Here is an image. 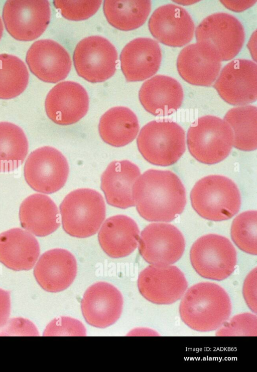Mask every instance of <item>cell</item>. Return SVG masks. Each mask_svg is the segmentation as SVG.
<instances>
[{
	"label": "cell",
	"mask_w": 257,
	"mask_h": 372,
	"mask_svg": "<svg viewBox=\"0 0 257 372\" xmlns=\"http://www.w3.org/2000/svg\"><path fill=\"white\" fill-rule=\"evenodd\" d=\"M139 97L148 112L155 116H165L171 114L181 107L183 91L175 79L158 75L143 84Z\"/></svg>",
	"instance_id": "22"
},
{
	"label": "cell",
	"mask_w": 257,
	"mask_h": 372,
	"mask_svg": "<svg viewBox=\"0 0 257 372\" xmlns=\"http://www.w3.org/2000/svg\"><path fill=\"white\" fill-rule=\"evenodd\" d=\"M213 87L227 103L244 106L257 99V65L252 61L237 59L226 65Z\"/></svg>",
	"instance_id": "12"
},
{
	"label": "cell",
	"mask_w": 257,
	"mask_h": 372,
	"mask_svg": "<svg viewBox=\"0 0 257 372\" xmlns=\"http://www.w3.org/2000/svg\"><path fill=\"white\" fill-rule=\"evenodd\" d=\"M230 298L220 286L199 283L186 291L179 306L182 321L190 328L206 332L219 328L230 316Z\"/></svg>",
	"instance_id": "2"
},
{
	"label": "cell",
	"mask_w": 257,
	"mask_h": 372,
	"mask_svg": "<svg viewBox=\"0 0 257 372\" xmlns=\"http://www.w3.org/2000/svg\"><path fill=\"white\" fill-rule=\"evenodd\" d=\"M223 120L231 127L233 136V146L243 151L257 148V108L244 105L231 108Z\"/></svg>",
	"instance_id": "29"
},
{
	"label": "cell",
	"mask_w": 257,
	"mask_h": 372,
	"mask_svg": "<svg viewBox=\"0 0 257 372\" xmlns=\"http://www.w3.org/2000/svg\"><path fill=\"white\" fill-rule=\"evenodd\" d=\"M10 309L9 292L0 289V328L7 323L10 315Z\"/></svg>",
	"instance_id": "37"
},
{
	"label": "cell",
	"mask_w": 257,
	"mask_h": 372,
	"mask_svg": "<svg viewBox=\"0 0 257 372\" xmlns=\"http://www.w3.org/2000/svg\"><path fill=\"white\" fill-rule=\"evenodd\" d=\"M254 34H255V33H254ZM251 40H252V41L251 42V41H249V42H248V44H249V45H248V48L249 49V50H250V51H251V50H252V52H251V53H252V54H253L252 57L253 58V54H254V60H255V61H256V54H255V53H254V52L255 53H256V52H255V51H254V52H253V50H253V43H254V41H256V34H255V35H254H254H252V37H251Z\"/></svg>",
	"instance_id": "39"
},
{
	"label": "cell",
	"mask_w": 257,
	"mask_h": 372,
	"mask_svg": "<svg viewBox=\"0 0 257 372\" xmlns=\"http://www.w3.org/2000/svg\"><path fill=\"white\" fill-rule=\"evenodd\" d=\"M233 143L232 129L224 120L214 116L199 118L188 129L187 144L191 154L198 161L217 163L229 154Z\"/></svg>",
	"instance_id": "5"
},
{
	"label": "cell",
	"mask_w": 257,
	"mask_h": 372,
	"mask_svg": "<svg viewBox=\"0 0 257 372\" xmlns=\"http://www.w3.org/2000/svg\"><path fill=\"white\" fill-rule=\"evenodd\" d=\"M123 298L113 285L99 282L89 287L81 302V308L85 321L89 325L105 328L114 323L120 317Z\"/></svg>",
	"instance_id": "18"
},
{
	"label": "cell",
	"mask_w": 257,
	"mask_h": 372,
	"mask_svg": "<svg viewBox=\"0 0 257 372\" xmlns=\"http://www.w3.org/2000/svg\"><path fill=\"white\" fill-rule=\"evenodd\" d=\"M227 8L235 12H241L251 7L256 1H221Z\"/></svg>",
	"instance_id": "38"
},
{
	"label": "cell",
	"mask_w": 257,
	"mask_h": 372,
	"mask_svg": "<svg viewBox=\"0 0 257 372\" xmlns=\"http://www.w3.org/2000/svg\"><path fill=\"white\" fill-rule=\"evenodd\" d=\"M139 229L136 223L124 215L107 219L98 234L99 244L109 257L118 258L128 256L137 247Z\"/></svg>",
	"instance_id": "24"
},
{
	"label": "cell",
	"mask_w": 257,
	"mask_h": 372,
	"mask_svg": "<svg viewBox=\"0 0 257 372\" xmlns=\"http://www.w3.org/2000/svg\"><path fill=\"white\" fill-rule=\"evenodd\" d=\"M77 262L68 251L54 249L43 254L34 270L36 281L45 290L58 292L72 283L77 274Z\"/></svg>",
	"instance_id": "21"
},
{
	"label": "cell",
	"mask_w": 257,
	"mask_h": 372,
	"mask_svg": "<svg viewBox=\"0 0 257 372\" xmlns=\"http://www.w3.org/2000/svg\"><path fill=\"white\" fill-rule=\"evenodd\" d=\"M22 227L38 237H45L60 226L59 212L54 202L47 196L35 194L22 203L19 210Z\"/></svg>",
	"instance_id": "26"
},
{
	"label": "cell",
	"mask_w": 257,
	"mask_h": 372,
	"mask_svg": "<svg viewBox=\"0 0 257 372\" xmlns=\"http://www.w3.org/2000/svg\"><path fill=\"white\" fill-rule=\"evenodd\" d=\"M28 141L23 130L8 122H0V172H10L23 163Z\"/></svg>",
	"instance_id": "30"
},
{
	"label": "cell",
	"mask_w": 257,
	"mask_h": 372,
	"mask_svg": "<svg viewBox=\"0 0 257 372\" xmlns=\"http://www.w3.org/2000/svg\"><path fill=\"white\" fill-rule=\"evenodd\" d=\"M140 255L152 265L165 266L175 263L182 257L185 239L175 226L166 223H152L141 233L139 240Z\"/></svg>",
	"instance_id": "11"
},
{
	"label": "cell",
	"mask_w": 257,
	"mask_h": 372,
	"mask_svg": "<svg viewBox=\"0 0 257 372\" xmlns=\"http://www.w3.org/2000/svg\"><path fill=\"white\" fill-rule=\"evenodd\" d=\"M46 0H10L4 7L3 18L8 32L15 39L30 41L40 37L50 20Z\"/></svg>",
	"instance_id": "9"
},
{
	"label": "cell",
	"mask_w": 257,
	"mask_h": 372,
	"mask_svg": "<svg viewBox=\"0 0 257 372\" xmlns=\"http://www.w3.org/2000/svg\"><path fill=\"white\" fill-rule=\"evenodd\" d=\"M138 286L141 295L157 304H170L179 300L188 283L183 272L173 265H151L141 272Z\"/></svg>",
	"instance_id": "14"
},
{
	"label": "cell",
	"mask_w": 257,
	"mask_h": 372,
	"mask_svg": "<svg viewBox=\"0 0 257 372\" xmlns=\"http://www.w3.org/2000/svg\"><path fill=\"white\" fill-rule=\"evenodd\" d=\"M140 152L149 162L160 166L176 163L185 150V133L177 123L151 121L141 129L137 139Z\"/></svg>",
	"instance_id": "6"
},
{
	"label": "cell",
	"mask_w": 257,
	"mask_h": 372,
	"mask_svg": "<svg viewBox=\"0 0 257 372\" xmlns=\"http://www.w3.org/2000/svg\"><path fill=\"white\" fill-rule=\"evenodd\" d=\"M197 42H205L217 50L221 61L235 57L245 40V32L235 17L224 13L212 14L205 18L195 32Z\"/></svg>",
	"instance_id": "13"
},
{
	"label": "cell",
	"mask_w": 257,
	"mask_h": 372,
	"mask_svg": "<svg viewBox=\"0 0 257 372\" xmlns=\"http://www.w3.org/2000/svg\"><path fill=\"white\" fill-rule=\"evenodd\" d=\"M161 59V50L157 41L138 38L123 48L120 55L121 69L127 82L143 81L157 73Z\"/></svg>",
	"instance_id": "20"
},
{
	"label": "cell",
	"mask_w": 257,
	"mask_h": 372,
	"mask_svg": "<svg viewBox=\"0 0 257 372\" xmlns=\"http://www.w3.org/2000/svg\"><path fill=\"white\" fill-rule=\"evenodd\" d=\"M40 254L37 239L29 233L14 228L0 234V262L15 271L33 268Z\"/></svg>",
	"instance_id": "25"
},
{
	"label": "cell",
	"mask_w": 257,
	"mask_h": 372,
	"mask_svg": "<svg viewBox=\"0 0 257 372\" xmlns=\"http://www.w3.org/2000/svg\"><path fill=\"white\" fill-rule=\"evenodd\" d=\"M45 107L48 117L54 123L70 125L86 115L89 107V98L86 90L79 83L62 82L49 91Z\"/></svg>",
	"instance_id": "16"
},
{
	"label": "cell",
	"mask_w": 257,
	"mask_h": 372,
	"mask_svg": "<svg viewBox=\"0 0 257 372\" xmlns=\"http://www.w3.org/2000/svg\"><path fill=\"white\" fill-rule=\"evenodd\" d=\"M221 60L210 43L199 42L190 44L180 52L177 68L180 76L193 85L209 86L216 80Z\"/></svg>",
	"instance_id": "15"
},
{
	"label": "cell",
	"mask_w": 257,
	"mask_h": 372,
	"mask_svg": "<svg viewBox=\"0 0 257 372\" xmlns=\"http://www.w3.org/2000/svg\"><path fill=\"white\" fill-rule=\"evenodd\" d=\"M45 334L46 335L85 336L86 329L77 319L61 317L53 320L48 325Z\"/></svg>",
	"instance_id": "35"
},
{
	"label": "cell",
	"mask_w": 257,
	"mask_h": 372,
	"mask_svg": "<svg viewBox=\"0 0 257 372\" xmlns=\"http://www.w3.org/2000/svg\"><path fill=\"white\" fill-rule=\"evenodd\" d=\"M3 30H4L3 24V23H2V19H1V18L0 17V40H1V39L2 38V35H3Z\"/></svg>",
	"instance_id": "40"
},
{
	"label": "cell",
	"mask_w": 257,
	"mask_h": 372,
	"mask_svg": "<svg viewBox=\"0 0 257 372\" xmlns=\"http://www.w3.org/2000/svg\"><path fill=\"white\" fill-rule=\"evenodd\" d=\"M132 196L140 215L150 222L173 221L182 213L186 203L183 183L170 170H147L133 184Z\"/></svg>",
	"instance_id": "1"
},
{
	"label": "cell",
	"mask_w": 257,
	"mask_h": 372,
	"mask_svg": "<svg viewBox=\"0 0 257 372\" xmlns=\"http://www.w3.org/2000/svg\"><path fill=\"white\" fill-rule=\"evenodd\" d=\"M105 212L102 196L90 189L70 192L60 205L64 230L77 238H86L96 234L104 220Z\"/></svg>",
	"instance_id": "4"
},
{
	"label": "cell",
	"mask_w": 257,
	"mask_h": 372,
	"mask_svg": "<svg viewBox=\"0 0 257 372\" xmlns=\"http://www.w3.org/2000/svg\"><path fill=\"white\" fill-rule=\"evenodd\" d=\"M26 60L31 72L41 80L55 83L64 80L71 67L67 51L57 42L49 40L35 42L29 49Z\"/></svg>",
	"instance_id": "19"
},
{
	"label": "cell",
	"mask_w": 257,
	"mask_h": 372,
	"mask_svg": "<svg viewBox=\"0 0 257 372\" xmlns=\"http://www.w3.org/2000/svg\"><path fill=\"white\" fill-rule=\"evenodd\" d=\"M216 335L220 336H256V316L250 313L235 315L218 329Z\"/></svg>",
	"instance_id": "34"
},
{
	"label": "cell",
	"mask_w": 257,
	"mask_h": 372,
	"mask_svg": "<svg viewBox=\"0 0 257 372\" xmlns=\"http://www.w3.org/2000/svg\"><path fill=\"white\" fill-rule=\"evenodd\" d=\"M53 3L65 18L77 21L93 16L99 8L101 1H54Z\"/></svg>",
	"instance_id": "33"
},
{
	"label": "cell",
	"mask_w": 257,
	"mask_h": 372,
	"mask_svg": "<svg viewBox=\"0 0 257 372\" xmlns=\"http://www.w3.org/2000/svg\"><path fill=\"white\" fill-rule=\"evenodd\" d=\"M99 135L106 143L121 147L131 143L136 137L139 124L136 114L125 107H115L101 116L99 125Z\"/></svg>",
	"instance_id": "27"
},
{
	"label": "cell",
	"mask_w": 257,
	"mask_h": 372,
	"mask_svg": "<svg viewBox=\"0 0 257 372\" xmlns=\"http://www.w3.org/2000/svg\"><path fill=\"white\" fill-rule=\"evenodd\" d=\"M243 295L249 309L256 313V268L251 270L246 277L243 286Z\"/></svg>",
	"instance_id": "36"
},
{
	"label": "cell",
	"mask_w": 257,
	"mask_h": 372,
	"mask_svg": "<svg viewBox=\"0 0 257 372\" xmlns=\"http://www.w3.org/2000/svg\"><path fill=\"white\" fill-rule=\"evenodd\" d=\"M257 212L248 211L242 213L233 220L231 236L235 244L242 251L256 255Z\"/></svg>",
	"instance_id": "32"
},
{
	"label": "cell",
	"mask_w": 257,
	"mask_h": 372,
	"mask_svg": "<svg viewBox=\"0 0 257 372\" xmlns=\"http://www.w3.org/2000/svg\"><path fill=\"white\" fill-rule=\"evenodd\" d=\"M151 2L141 1H108L103 3V12L108 23L122 31L136 29L146 22Z\"/></svg>",
	"instance_id": "28"
},
{
	"label": "cell",
	"mask_w": 257,
	"mask_h": 372,
	"mask_svg": "<svg viewBox=\"0 0 257 372\" xmlns=\"http://www.w3.org/2000/svg\"><path fill=\"white\" fill-rule=\"evenodd\" d=\"M153 36L167 46L180 47L193 37L195 26L189 14L173 4L162 6L151 15L148 23Z\"/></svg>",
	"instance_id": "17"
},
{
	"label": "cell",
	"mask_w": 257,
	"mask_h": 372,
	"mask_svg": "<svg viewBox=\"0 0 257 372\" xmlns=\"http://www.w3.org/2000/svg\"><path fill=\"white\" fill-rule=\"evenodd\" d=\"M140 174L139 168L128 160L109 163L101 177V189L107 203L120 209L135 206L132 189Z\"/></svg>",
	"instance_id": "23"
},
{
	"label": "cell",
	"mask_w": 257,
	"mask_h": 372,
	"mask_svg": "<svg viewBox=\"0 0 257 372\" xmlns=\"http://www.w3.org/2000/svg\"><path fill=\"white\" fill-rule=\"evenodd\" d=\"M73 59L79 76L91 83L102 82L114 74L117 53L108 40L93 36L85 38L78 43Z\"/></svg>",
	"instance_id": "10"
},
{
	"label": "cell",
	"mask_w": 257,
	"mask_h": 372,
	"mask_svg": "<svg viewBox=\"0 0 257 372\" xmlns=\"http://www.w3.org/2000/svg\"><path fill=\"white\" fill-rule=\"evenodd\" d=\"M26 181L35 191L50 194L61 189L66 182L69 166L57 149L44 146L31 152L24 165Z\"/></svg>",
	"instance_id": "8"
},
{
	"label": "cell",
	"mask_w": 257,
	"mask_h": 372,
	"mask_svg": "<svg viewBox=\"0 0 257 372\" xmlns=\"http://www.w3.org/2000/svg\"><path fill=\"white\" fill-rule=\"evenodd\" d=\"M191 264L203 278L222 280L234 271L236 263V250L226 238L208 234L197 239L190 252Z\"/></svg>",
	"instance_id": "7"
},
{
	"label": "cell",
	"mask_w": 257,
	"mask_h": 372,
	"mask_svg": "<svg viewBox=\"0 0 257 372\" xmlns=\"http://www.w3.org/2000/svg\"><path fill=\"white\" fill-rule=\"evenodd\" d=\"M29 74L25 63L15 56L0 54V99H9L26 89Z\"/></svg>",
	"instance_id": "31"
},
{
	"label": "cell",
	"mask_w": 257,
	"mask_h": 372,
	"mask_svg": "<svg viewBox=\"0 0 257 372\" xmlns=\"http://www.w3.org/2000/svg\"><path fill=\"white\" fill-rule=\"evenodd\" d=\"M192 206L201 217L212 221L228 220L241 206L239 190L229 178L210 175L199 180L190 193Z\"/></svg>",
	"instance_id": "3"
}]
</instances>
